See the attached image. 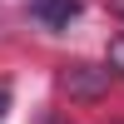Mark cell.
<instances>
[{
    "mask_svg": "<svg viewBox=\"0 0 124 124\" xmlns=\"http://www.w3.org/2000/svg\"><path fill=\"white\" fill-rule=\"evenodd\" d=\"M65 94L70 99H104L109 94V70H99V65H70L65 70Z\"/></svg>",
    "mask_w": 124,
    "mask_h": 124,
    "instance_id": "6da1fadb",
    "label": "cell"
},
{
    "mask_svg": "<svg viewBox=\"0 0 124 124\" xmlns=\"http://www.w3.org/2000/svg\"><path fill=\"white\" fill-rule=\"evenodd\" d=\"M35 20H45V25H70V20L79 15V0H35Z\"/></svg>",
    "mask_w": 124,
    "mask_h": 124,
    "instance_id": "7a4b0ae2",
    "label": "cell"
},
{
    "mask_svg": "<svg viewBox=\"0 0 124 124\" xmlns=\"http://www.w3.org/2000/svg\"><path fill=\"white\" fill-rule=\"evenodd\" d=\"M109 60H114V70H124V35L114 40V45H109Z\"/></svg>",
    "mask_w": 124,
    "mask_h": 124,
    "instance_id": "3957f363",
    "label": "cell"
},
{
    "mask_svg": "<svg viewBox=\"0 0 124 124\" xmlns=\"http://www.w3.org/2000/svg\"><path fill=\"white\" fill-rule=\"evenodd\" d=\"M5 104H10V89L0 85V119H5Z\"/></svg>",
    "mask_w": 124,
    "mask_h": 124,
    "instance_id": "277c9868",
    "label": "cell"
},
{
    "mask_svg": "<svg viewBox=\"0 0 124 124\" xmlns=\"http://www.w3.org/2000/svg\"><path fill=\"white\" fill-rule=\"evenodd\" d=\"M109 10H114V15H124V0H109Z\"/></svg>",
    "mask_w": 124,
    "mask_h": 124,
    "instance_id": "5b68a950",
    "label": "cell"
},
{
    "mask_svg": "<svg viewBox=\"0 0 124 124\" xmlns=\"http://www.w3.org/2000/svg\"><path fill=\"white\" fill-rule=\"evenodd\" d=\"M40 124H70V119H55V114H45V119H40Z\"/></svg>",
    "mask_w": 124,
    "mask_h": 124,
    "instance_id": "8992f818",
    "label": "cell"
}]
</instances>
